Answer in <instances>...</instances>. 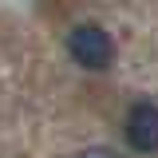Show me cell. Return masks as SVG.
<instances>
[{"instance_id": "6da1fadb", "label": "cell", "mask_w": 158, "mask_h": 158, "mask_svg": "<svg viewBox=\"0 0 158 158\" xmlns=\"http://www.w3.org/2000/svg\"><path fill=\"white\" fill-rule=\"evenodd\" d=\"M67 52L79 67L87 71H107L115 63V40L107 36L99 24H79L67 32Z\"/></svg>"}, {"instance_id": "3957f363", "label": "cell", "mask_w": 158, "mask_h": 158, "mask_svg": "<svg viewBox=\"0 0 158 158\" xmlns=\"http://www.w3.org/2000/svg\"><path fill=\"white\" fill-rule=\"evenodd\" d=\"M79 158H118V154L111 150V146H87V150H83Z\"/></svg>"}, {"instance_id": "7a4b0ae2", "label": "cell", "mask_w": 158, "mask_h": 158, "mask_svg": "<svg viewBox=\"0 0 158 158\" xmlns=\"http://www.w3.org/2000/svg\"><path fill=\"white\" fill-rule=\"evenodd\" d=\"M127 142L138 154H154L158 150V103H135L127 111Z\"/></svg>"}]
</instances>
